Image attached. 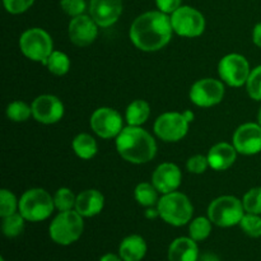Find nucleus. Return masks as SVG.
Returning a JSON list of instances; mask_svg holds the SVG:
<instances>
[{
    "mask_svg": "<svg viewBox=\"0 0 261 261\" xmlns=\"http://www.w3.org/2000/svg\"><path fill=\"white\" fill-rule=\"evenodd\" d=\"M99 261H124L121 259L120 255H115V254H106L99 259Z\"/></svg>",
    "mask_w": 261,
    "mask_h": 261,
    "instance_id": "40",
    "label": "nucleus"
},
{
    "mask_svg": "<svg viewBox=\"0 0 261 261\" xmlns=\"http://www.w3.org/2000/svg\"><path fill=\"white\" fill-rule=\"evenodd\" d=\"M257 124H259L260 126H261V107H260V110H259V114H257Z\"/></svg>",
    "mask_w": 261,
    "mask_h": 261,
    "instance_id": "42",
    "label": "nucleus"
},
{
    "mask_svg": "<svg viewBox=\"0 0 261 261\" xmlns=\"http://www.w3.org/2000/svg\"><path fill=\"white\" fill-rule=\"evenodd\" d=\"M0 261H5L4 257H0Z\"/></svg>",
    "mask_w": 261,
    "mask_h": 261,
    "instance_id": "43",
    "label": "nucleus"
},
{
    "mask_svg": "<svg viewBox=\"0 0 261 261\" xmlns=\"http://www.w3.org/2000/svg\"><path fill=\"white\" fill-rule=\"evenodd\" d=\"M173 32L181 37L194 38L205 31V18L198 9L189 5H181L171 14Z\"/></svg>",
    "mask_w": 261,
    "mask_h": 261,
    "instance_id": "8",
    "label": "nucleus"
},
{
    "mask_svg": "<svg viewBox=\"0 0 261 261\" xmlns=\"http://www.w3.org/2000/svg\"><path fill=\"white\" fill-rule=\"evenodd\" d=\"M71 145H73V150L75 152V154L82 160H91L97 154V150H98L96 139L86 133L76 135Z\"/></svg>",
    "mask_w": 261,
    "mask_h": 261,
    "instance_id": "23",
    "label": "nucleus"
},
{
    "mask_svg": "<svg viewBox=\"0 0 261 261\" xmlns=\"http://www.w3.org/2000/svg\"><path fill=\"white\" fill-rule=\"evenodd\" d=\"M19 47L25 58L45 65L54 51V42L51 36L42 28H30L20 36Z\"/></svg>",
    "mask_w": 261,
    "mask_h": 261,
    "instance_id": "7",
    "label": "nucleus"
},
{
    "mask_svg": "<svg viewBox=\"0 0 261 261\" xmlns=\"http://www.w3.org/2000/svg\"><path fill=\"white\" fill-rule=\"evenodd\" d=\"M236 150L245 155H254L261 152V126L255 122H246L237 127L233 134Z\"/></svg>",
    "mask_w": 261,
    "mask_h": 261,
    "instance_id": "15",
    "label": "nucleus"
},
{
    "mask_svg": "<svg viewBox=\"0 0 261 261\" xmlns=\"http://www.w3.org/2000/svg\"><path fill=\"white\" fill-rule=\"evenodd\" d=\"M240 227L247 236L254 239L261 237V217L259 214L246 213L240 222Z\"/></svg>",
    "mask_w": 261,
    "mask_h": 261,
    "instance_id": "31",
    "label": "nucleus"
},
{
    "mask_svg": "<svg viewBox=\"0 0 261 261\" xmlns=\"http://www.w3.org/2000/svg\"><path fill=\"white\" fill-rule=\"evenodd\" d=\"M99 25L89 15L81 14L74 17L69 23L68 35L71 42L79 47H86L93 43L98 36Z\"/></svg>",
    "mask_w": 261,
    "mask_h": 261,
    "instance_id": "14",
    "label": "nucleus"
},
{
    "mask_svg": "<svg viewBox=\"0 0 261 261\" xmlns=\"http://www.w3.org/2000/svg\"><path fill=\"white\" fill-rule=\"evenodd\" d=\"M24 221L25 219L20 213L4 217L2 222V231L4 236H7L8 239H14V237L19 236L24 229Z\"/></svg>",
    "mask_w": 261,
    "mask_h": 261,
    "instance_id": "26",
    "label": "nucleus"
},
{
    "mask_svg": "<svg viewBox=\"0 0 261 261\" xmlns=\"http://www.w3.org/2000/svg\"><path fill=\"white\" fill-rule=\"evenodd\" d=\"M190 121L180 112H165L154 122V133L160 139L172 143L182 139L189 132Z\"/></svg>",
    "mask_w": 261,
    "mask_h": 261,
    "instance_id": "10",
    "label": "nucleus"
},
{
    "mask_svg": "<svg viewBox=\"0 0 261 261\" xmlns=\"http://www.w3.org/2000/svg\"><path fill=\"white\" fill-rule=\"evenodd\" d=\"M158 190L154 188L153 184L149 182H142L139 185H137L134 190V198L138 201V204L142 206H154L155 204H158Z\"/></svg>",
    "mask_w": 261,
    "mask_h": 261,
    "instance_id": "24",
    "label": "nucleus"
},
{
    "mask_svg": "<svg viewBox=\"0 0 261 261\" xmlns=\"http://www.w3.org/2000/svg\"><path fill=\"white\" fill-rule=\"evenodd\" d=\"M76 196L74 195L73 191L68 188H61L54 195V203L55 208L59 212H68L75 209Z\"/></svg>",
    "mask_w": 261,
    "mask_h": 261,
    "instance_id": "29",
    "label": "nucleus"
},
{
    "mask_svg": "<svg viewBox=\"0 0 261 261\" xmlns=\"http://www.w3.org/2000/svg\"><path fill=\"white\" fill-rule=\"evenodd\" d=\"M244 216L245 208L242 200L234 196H219L209 204L208 218L218 227L228 228L240 224Z\"/></svg>",
    "mask_w": 261,
    "mask_h": 261,
    "instance_id": "6",
    "label": "nucleus"
},
{
    "mask_svg": "<svg viewBox=\"0 0 261 261\" xmlns=\"http://www.w3.org/2000/svg\"><path fill=\"white\" fill-rule=\"evenodd\" d=\"M172 33L171 17L161 10H152L140 14L133 22L129 37L137 48L145 53H154L168 45Z\"/></svg>",
    "mask_w": 261,
    "mask_h": 261,
    "instance_id": "1",
    "label": "nucleus"
},
{
    "mask_svg": "<svg viewBox=\"0 0 261 261\" xmlns=\"http://www.w3.org/2000/svg\"><path fill=\"white\" fill-rule=\"evenodd\" d=\"M181 180H182L181 170L170 162L158 166L152 175V184L158 193H162L163 195L177 190L181 185Z\"/></svg>",
    "mask_w": 261,
    "mask_h": 261,
    "instance_id": "17",
    "label": "nucleus"
},
{
    "mask_svg": "<svg viewBox=\"0 0 261 261\" xmlns=\"http://www.w3.org/2000/svg\"><path fill=\"white\" fill-rule=\"evenodd\" d=\"M7 116L14 122H24L32 116V106L23 101H14L8 105Z\"/></svg>",
    "mask_w": 261,
    "mask_h": 261,
    "instance_id": "28",
    "label": "nucleus"
},
{
    "mask_svg": "<svg viewBox=\"0 0 261 261\" xmlns=\"http://www.w3.org/2000/svg\"><path fill=\"white\" fill-rule=\"evenodd\" d=\"M150 115V107L144 99H135L127 106L125 120L130 126H142Z\"/></svg>",
    "mask_w": 261,
    "mask_h": 261,
    "instance_id": "22",
    "label": "nucleus"
},
{
    "mask_svg": "<svg viewBox=\"0 0 261 261\" xmlns=\"http://www.w3.org/2000/svg\"><path fill=\"white\" fill-rule=\"evenodd\" d=\"M18 208H19V201L17 200L14 194L7 189L0 190V217L2 218L17 213Z\"/></svg>",
    "mask_w": 261,
    "mask_h": 261,
    "instance_id": "30",
    "label": "nucleus"
},
{
    "mask_svg": "<svg viewBox=\"0 0 261 261\" xmlns=\"http://www.w3.org/2000/svg\"><path fill=\"white\" fill-rule=\"evenodd\" d=\"M252 41L257 47L261 48V22L257 23L252 31Z\"/></svg>",
    "mask_w": 261,
    "mask_h": 261,
    "instance_id": "38",
    "label": "nucleus"
},
{
    "mask_svg": "<svg viewBox=\"0 0 261 261\" xmlns=\"http://www.w3.org/2000/svg\"><path fill=\"white\" fill-rule=\"evenodd\" d=\"M182 0H155L158 9L166 14H172L181 7Z\"/></svg>",
    "mask_w": 261,
    "mask_h": 261,
    "instance_id": "37",
    "label": "nucleus"
},
{
    "mask_svg": "<svg viewBox=\"0 0 261 261\" xmlns=\"http://www.w3.org/2000/svg\"><path fill=\"white\" fill-rule=\"evenodd\" d=\"M186 167H188V171L191 173H195V175H200V173H204L206 171V168L209 167L208 158L205 155L196 154L193 155L188 160V163H186Z\"/></svg>",
    "mask_w": 261,
    "mask_h": 261,
    "instance_id": "35",
    "label": "nucleus"
},
{
    "mask_svg": "<svg viewBox=\"0 0 261 261\" xmlns=\"http://www.w3.org/2000/svg\"><path fill=\"white\" fill-rule=\"evenodd\" d=\"M32 116L36 121L45 125L55 124L64 116V105L53 94H42L32 102Z\"/></svg>",
    "mask_w": 261,
    "mask_h": 261,
    "instance_id": "13",
    "label": "nucleus"
},
{
    "mask_svg": "<svg viewBox=\"0 0 261 261\" xmlns=\"http://www.w3.org/2000/svg\"><path fill=\"white\" fill-rule=\"evenodd\" d=\"M242 204L246 213L261 214V188H254L247 191L242 198Z\"/></svg>",
    "mask_w": 261,
    "mask_h": 261,
    "instance_id": "32",
    "label": "nucleus"
},
{
    "mask_svg": "<svg viewBox=\"0 0 261 261\" xmlns=\"http://www.w3.org/2000/svg\"><path fill=\"white\" fill-rule=\"evenodd\" d=\"M249 96L255 101H261V65L252 69L246 82Z\"/></svg>",
    "mask_w": 261,
    "mask_h": 261,
    "instance_id": "33",
    "label": "nucleus"
},
{
    "mask_svg": "<svg viewBox=\"0 0 261 261\" xmlns=\"http://www.w3.org/2000/svg\"><path fill=\"white\" fill-rule=\"evenodd\" d=\"M83 229V217L75 209H73V211L60 212L51 222L48 233L55 244L68 246L81 239Z\"/></svg>",
    "mask_w": 261,
    "mask_h": 261,
    "instance_id": "4",
    "label": "nucleus"
},
{
    "mask_svg": "<svg viewBox=\"0 0 261 261\" xmlns=\"http://www.w3.org/2000/svg\"><path fill=\"white\" fill-rule=\"evenodd\" d=\"M91 127L99 138L112 139L121 133L122 117L116 110L111 107H99L92 114Z\"/></svg>",
    "mask_w": 261,
    "mask_h": 261,
    "instance_id": "12",
    "label": "nucleus"
},
{
    "mask_svg": "<svg viewBox=\"0 0 261 261\" xmlns=\"http://www.w3.org/2000/svg\"><path fill=\"white\" fill-rule=\"evenodd\" d=\"M237 150L234 145L228 143H218L209 149L208 162L209 167L214 171H226L236 162Z\"/></svg>",
    "mask_w": 261,
    "mask_h": 261,
    "instance_id": "18",
    "label": "nucleus"
},
{
    "mask_svg": "<svg viewBox=\"0 0 261 261\" xmlns=\"http://www.w3.org/2000/svg\"><path fill=\"white\" fill-rule=\"evenodd\" d=\"M61 9L70 17H78L86 10V0H60Z\"/></svg>",
    "mask_w": 261,
    "mask_h": 261,
    "instance_id": "34",
    "label": "nucleus"
},
{
    "mask_svg": "<svg viewBox=\"0 0 261 261\" xmlns=\"http://www.w3.org/2000/svg\"><path fill=\"white\" fill-rule=\"evenodd\" d=\"M224 84L222 81L213 78L199 79L191 86L190 96L191 102L199 107H212L218 105L223 99Z\"/></svg>",
    "mask_w": 261,
    "mask_h": 261,
    "instance_id": "11",
    "label": "nucleus"
},
{
    "mask_svg": "<svg viewBox=\"0 0 261 261\" xmlns=\"http://www.w3.org/2000/svg\"><path fill=\"white\" fill-rule=\"evenodd\" d=\"M122 13V0H91L89 14L99 27H111Z\"/></svg>",
    "mask_w": 261,
    "mask_h": 261,
    "instance_id": "16",
    "label": "nucleus"
},
{
    "mask_svg": "<svg viewBox=\"0 0 261 261\" xmlns=\"http://www.w3.org/2000/svg\"><path fill=\"white\" fill-rule=\"evenodd\" d=\"M198 261H221L216 254H212V252H205L203 255H199Z\"/></svg>",
    "mask_w": 261,
    "mask_h": 261,
    "instance_id": "39",
    "label": "nucleus"
},
{
    "mask_svg": "<svg viewBox=\"0 0 261 261\" xmlns=\"http://www.w3.org/2000/svg\"><path fill=\"white\" fill-rule=\"evenodd\" d=\"M145 217H147V218H155V217H160L158 209H152V206H150V208L145 212Z\"/></svg>",
    "mask_w": 261,
    "mask_h": 261,
    "instance_id": "41",
    "label": "nucleus"
},
{
    "mask_svg": "<svg viewBox=\"0 0 261 261\" xmlns=\"http://www.w3.org/2000/svg\"><path fill=\"white\" fill-rule=\"evenodd\" d=\"M117 153L134 165L148 163L155 157L157 143L154 138L140 126H126L116 138Z\"/></svg>",
    "mask_w": 261,
    "mask_h": 261,
    "instance_id": "2",
    "label": "nucleus"
},
{
    "mask_svg": "<svg viewBox=\"0 0 261 261\" xmlns=\"http://www.w3.org/2000/svg\"><path fill=\"white\" fill-rule=\"evenodd\" d=\"M160 217L166 222L175 227H181L191 222L194 214V206L190 199L182 193L165 194L158 200L157 204Z\"/></svg>",
    "mask_w": 261,
    "mask_h": 261,
    "instance_id": "3",
    "label": "nucleus"
},
{
    "mask_svg": "<svg viewBox=\"0 0 261 261\" xmlns=\"http://www.w3.org/2000/svg\"><path fill=\"white\" fill-rule=\"evenodd\" d=\"M45 66H47L48 71L55 75H65L70 69V59L61 51H53L46 60Z\"/></svg>",
    "mask_w": 261,
    "mask_h": 261,
    "instance_id": "25",
    "label": "nucleus"
},
{
    "mask_svg": "<svg viewBox=\"0 0 261 261\" xmlns=\"http://www.w3.org/2000/svg\"><path fill=\"white\" fill-rule=\"evenodd\" d=\"M199 249L191 237H178L168 249L170 261H198Z\"/></svg>",
    "mask_w": 261,
    "mask_h": 261,
    "instance_id": "20",
    "label": "nucleus"
},
{
    "mask_svg": "<svg viewBox=\"0 0 261 261\" xmlns=\"http://www.w3.org/2000/svg\"><path fill=\"white\" fill-rule=\"evenodd\" d=\"M55 209L54 196L45 189L35 188L25 191L19 199V213L28 222H41L47 219Z\"/></svg>",
    "mask_w": 261,
    "mask_h": 261,
    "instance_id": "5",
    "label": "nucleus"
},
{
    "mask_svg": "<svg viewBox=\"0 0 261 261\" xmlns=\"http://www.w3.org/2000/svg\"><path fill=\"white\" fill-rule=\"evenodd\" d=\"M147 254V244L139 234L125 237L119 247V255L124 261H140Z\"/></svg>",
    "mask_w": 261,
    "mask_h": 261,
    "instance_id": "21",
    "label": "nucleus"
},
{
    "mask_svg": "<svg viewBox=\"0 0 261 261\" xmlns=\"http://www.w3.org/2000/svg\"><path fill=\"white\" fill-rule=\"evenodd\" d=\"M105 205V196L96 189H89V190L82 191L76 195L75 211L82 217L91 218L97 216L102 212Z\"/></svg>",
    "mask_w": 261,
    "mask_h": 261,
    "instance_id": "19",
    "label": "nucleus"
},
{
    "mask_svg": "<svg viewBox=\"0 0 261 261\" xmlns=\"http://www.w3.org/2000/svg\"><path fill=\"white\" fill-rule=\"evenodd\" d=\"M212 232V221L205 217H198L193 219L189 226V234L194 241H204Z\"/></svg>",
    "mask_w": 261,
    "mask_h": 261,
    "instance_id": "27",
    "label": "nucleus"
},
{
    "mask_svg": "<svg viewBox=\"0 0 261 261\" xmlns=\"http://www.w3.org/2000/svg\"><path fill=\"white\" fill-rule=\"evenodd\" d=\"M35 0H3L5 10L10 14H20L30 9Z\"/></svg>",
    "mask_w": 261,
    "mask_h": 261,
    "instance_id": "36",
    "label": "nucleus"
},
{
    "mask_svg": "<svg viewBox=\"0 0 261 261\" xmlns=\"http://www.w3.org/2000/svg\"><path fill=\"white\" fill-rule=\"evenodd\" d=\"M218 73L222 82L229 87H242L246 84L251 70L245 56L240 54H228L219 61Z\"/></svg>",
    "mask_w": 261,
    "mask_h": 261,
    "instance_id": "9",
    "label": "nucleus"
}]
</instances>
